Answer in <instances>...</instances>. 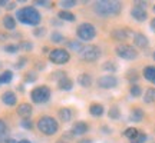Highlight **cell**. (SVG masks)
<instances>
[{
  "label": "cell",
  "mask_w": 155,
  "mask_h": 143,
  "mask_svg": "<svg viewBox=\"0 0 155 143\" xmlns=\"http://www.w3.org/2000/svg\"><path fill=\"white\" fill-rule=\"evenodd\" d=\"M94 10L98 16L102 17L118 16L122 10V3L116 0H99L94 5Z\"/></svg>",
  "instance_id": "1"
},
{
  "label": "cell",
  "mask_w": 155,
  "mask_h": 143,
  "mask_svg": "<svg viewBox=\"0 0 155 143\" xmlns=\"http://www.w3.org/2000/svg\"><path fill=\"white\" fill-rule=\"evenodd\" d=\"M17 20L23 24H29V26H39V23L42 20V16L35 7L32 6H26V7H22L19 9L16 13Z\"/></svg>",
  "instance_id": "2"
},
{
  "label": "cell",
  "mask_w": 155,
  "mask_h": 143,
  "mask_svg": "<svg viewBox=\"0 0 155 143\" xmlns=\"http://www.w3.org/2000/svg\"><path fill=\"white\" fill-rule=\"evenodd\" d=\"M38 129L43 135L52 136V135H55L59 130V123L56 122V119L50 117V116H43V117H40L38 120Z\"/></svg>",
  "instance_id": "3"
},
{
  "label": "cell",
  "mask_w": 155,
  "mask_h": 143,
  "mask_svg": "<svg viewBox=\"0 0 155 143\" xmlns=\"http://www.w3.org/2000/svg\"><path fill=\"white\" fill-rule=\"evenodd\" d=\"M76 34H78V37H79V40H82V42H91L96 36V29L91 23H82V24H79V27L76 30Z\"/></svg>",
  "instance_id": "4"
},
{
  "label": "cell",
  "mask_w": 155,
  "mask_h": 143,
  "mask_svg": "<svg viewBox=\"0 0 155 143\" xmlns=\"http://www.w3.org/2000/svg\"><path fill=\"white\" fill-rule=\"evenodd\" d=\"M30 97L35 103H45L50 99V89L48 86H38L30 92Z\"/></svg>",
  "instance_id": "5"
},
{
  "label": "cell",
  "mask_w": 155,
  "mask_h": 143,
  "mask_svg": "<svg viewBox=\"0 0 155 143\" xmlns=\"http://www.w3.org/2000/svg\"><path fill=\"white\" fill-rule=\"evenodd\" d=\"M115 52L121 59H125V60H135L138 57L137 49L132 47V46H129V44H119L115 49Z\"/></svg>",
  "instance_id": "6"
},
{
  "label": "cell",
  "mask_w": 155,
  "mask_h": 143,
  "mask_svg": "<svg viewBox=\"0 0 155 143\" xmlns=\"http://www.w3.org/2000/svg\"><path fill=\"white\" fill-rule=\"evenodd\" d=\"M49 59H50V62L55 63V65H65V63L69 62L71 55H69V52L65 49H55L50 52Z\"/></svg>",
  "instance_id": "7"
},
{
  "label": "cell",
  "mask_w": 155,
  "mask_h": 143,
  "mask_svg": "<svg viewBox=\"0 0 155 143\" xmlns=\"http://www.w3.org/2000/svg\"><path fill=\"white\" fill-rule=\"evenodd\" d=\"M101 56V50L98 46H94V44H91V46H85L83 50L81 52V57H82L85 62H95L98 60Z\"/></svg>",
  "instance_id": "8"
},
{
  "label": "cell",
  "mask_w": 155,
  "mask_h": 143,
  "mask_svg": "<svg viewBox=\"0 0 155 143\" xmlns=\"http://www.w3.org/2000/svg\"><path fill=\"white\" fill-rule=\"evenodd\" d=\"M118 84V79L112 75H106V76H101L98 79V86L102 89H114Z\"/></svg>",
  "instance_id": "9"
},
{
  "label": "cell",
  "mask_w": 155,
  "mask_h": 143,
  "mask_svg": "<svg viewBox=\"0 0 155 143\" xmlns=\"http://www.w3.org/2000/svg\"><path fill=\"white\" fill-rule=\"evenodd\" d=\"M134 44L139 47V49H145V47H148V44H150V40L148 37L142 33H135L134 34Z\"/></svg>",
  "instance_id": "10"
},
{
  "label": "cell",
  "mask_w": 155,
  "mask_h": 143,
  "mask_svg": "<svg viewBox=\"0 0 155 143\" xmlns=\"http://www.w3.org/2000/svg\"><path fill=\"white\" fill-rule=\"evenodd\" d=\"M131 16H132L135 20H138V22H144V20H147L148 14H147V10H145V9L138 7V6H134L132 10H131Z\"/></svg>",
  "instance_id": "11"
},
{
  "label": "cell",
  "mask_w": 155,
  "mask_h": 143,
  "mask_svg": "<svg viewBox=\"0 0 155 143\" xmlns=\"http://www.w3.org/2000/svg\"><path fill=\"white\" fill-rule=\"evenodd\" d=\"M88 130H89L88 123H85V122H76V123L73 125L71 132L73 133V136H82V135H85Z\"/></svg>",
  "instance_id": "12"
},
{
  "label": "cell",
  "mask_w": 155,
  "mask_h": 143,
  "mask_svg": "<svg viewBox=\"0 0 155 143\" xmlns=\"http://www.w3.org/2000/svg\"><path fill=\"white\" fill-rule=\"evenodd\" d=\"M32 112H33L32 105H29V103H22L17 107V115L20 116L22 119H29L30 115H32Z\"/></svg>",
  "instance_id": "13"
},
{
  "label": "cell",
  "mask_w": 155,
  "mask_h": 143,
  "mask_svg": "<svg viewBox=\"0 0 155 143\" xmlns=\"http://www.w3.org/2000/svg\"><path fill=\"white\" fill-rule=\"evenodd\" d=\"M2 100H3V103L7 106H15L17 102V97L16 94H15V92H5L3 93V96H2Z\"/></svg>",
  "instance_id": "14"
},
{
  "label": "cell",
  "mask_w": 155,
  "mask_h": 143,
  "mask_svg": "<svg viewBox=\"0 0 155 143\" xmlns=\"http://www.w3.org/2000/svg\"><path fill=\"white\" fill-rule=\"evenodd\" d=\"M58 116H59V119H61L62 122H65V123H68V122L72 120V110L69 109V107H62V109H59V112H58Z\"/></svg>",
  "instance_id": "15"
},
{
  "label": "cell",
  "mask_w": 155,
  "mask_h": 143,
  "mask_svg": "<svg viewBox=\"0 0 155 143\" xmlns=\"http://www.w3.org/2000/svg\"><path fill=\"white\" fill-rule=\"evenodd\" d=\"M104 112H105V109L99 103H92L91 107H89V113L92 116H95V117H101V116L104 115Z\"/></svg>",
  "instance_id": "16"
},
{
  "label": "cell",
  "mask_w": 155,
  "mask_h": 143,
  "mask_svg": "<svg viewBox=\"0 0 155 143\" xmlns=\"http://www.w3.org/2000/svg\"><path fill=\"white\" fill-rule=\"evenodd\" d=\"M78 83H79L82 87H89V86L92 84V77H91V75H88V73H82V75L78 76Z\"/></svg>",
  "instance_id": "17"
},
{
  "label": "cell",
  "mask_w": 155,
  "mask_h": 143,
  "mask_svg": "<svg viewBox=\"0 0 155 143\" xmlns=\"http://www.w3.org/2000/svg\"><path fill=\"white\" fill-rule=\"evenodd\" d=\"M58 86H59V89H62V90H71V89L73 87V82L69 79V77H62L61 80H58Z\"/></svg>",
  "instance_id": "18"
},
{
  "label": "cell",
  "mask_w": 155,
  "mask_h": 143,
  "mask_svg": "<svg viewBox=\"0 0 155 143\" xmlns=\"http://www.w3.org/2000/svg\"><path fill=\"white\" fill-rule=\"evenodd\" d=\"M3 26H5V29H7V30H13V29L16 27L15 17L10 16V14H6V16L3 17Z\"/></svg>",
  "instance_id": "19"
},
{
  "label": "cell",
  "mask_w": 155,
  "mask_h": 143,
  "mask_svg": "<svg viewBox=\"0 0 155 143\" xmlns=\"http://www.w3.org/2000/svg\"><path fill=\"white\" fill-rule=\"evenodd\" d=\"M111 34L114 36V39H116V40H125V39H128L129 32L125 30V29H115V30H112Z\"/></svg>",
  "instance_id": "20"
},
{
  "label": "cell",
  "mask_w": 155,
  "mask_h": 143,
  "mask_svg": "<svg viewBox=\"0 0 155 143\" xmlns=\"http://www.w3.org/2000/svg\"><path fill=\"white\" fill-rule=\"evenodd\" d=\"M144 77L147 80H150V82L154 83L155 80V66H147L144 69Z\"/></svg>",
  "instance_id": "21"
},
{
  "label": "cell",
  "mask_w": 155,
  "mask_h": 143,
  "mask_svg": "<svg viewBox=\"0 0 155 143\" xmlns=\"http://www.w3.org/2000/svg\"><path fill=\"white\" fill-rule=\"evenodd\" d=\"M144 102L145 103H154L155 102V87H150L145 90Z\"/></svg>",
  "instance_id": "22"
},
{
  "label": "cell",
  "mask_w": 155,
  "mask_h": 143,
  "mask_svg": "<svg viewBox=\"0 0 155 143\" xmlns=\"http://www.w3.org/2000/svg\"><path fill=\"white\" fill-rule=\"evenodd\" d=\"M58 16H59L61 20H65V22H73V20H75V14L68 10H61L58 13Z\"/></svg>",
  "instance_id": "23"
},
{
  "label": "cell",
  "mask_w": 155,
  "mask_h": 143,
  "mask_svg": "<svg viewBox=\"0 0 155 143\" xmlns=\"http://www.w3.org/2000/svg\"><path fill=\"white\" fill-rule=\"evenodd\" d=\"M68 47H69L71 50H73V52H78V53H81L85 46H83L81 42H76V40H69V42H68Z\"/></svg>",
  "instance_id": "24"
},
{
  "label": "cell",
  "mask_w": 155,
  "mask_h": 143,
  "mask_svg": "<svg viewBox=\"0 0 155 143\" xmlns=\"http://www.w3.org/2000/svg\"><path fill=\"white\" fill-rule=\"evenodd\" d=\"M132 122H141L142 119H144V112H142V109H134L132 112H131V117H129Z\"/></svg>",
  "instance_id": "25"
},
{
  "label": "cell",
  "mask_w": 155,
  "mask_h": 143,
  "mask_svg": "<svg viewBox=\"0 0 155 143\" xmlns=\"http://www.w3.org/2000/svg\"><path fill=\"white\" fill-rule=\"evenodd\" d=\"M12 79H13V73H12L10 70L3 72V73L0 75V84H5V83L12 82Z\"/></svg>",
  "instance_id": "26"
},
{
  "label": "cell",
  "mask_w": 155,
  "mask_h": 143,
  "mask_svg": "<svg viewBox=\"0 0 155 143\" xmlns=\"http://www.w3.org/2000/svg\"><path fill=\"white\" fill-rule=\"evenodd\" d=\"M7 140V125L0 119V142Z\"/></svg>",
  "instance_id": "27"
},
{
  "label": "cell",
  "mask_w": 155,
  "mask_h": 143,
  "mask_svg": "<svg viewBox=\"0 0 155 143\" xmlns=\"http://www.w3.org/2000/svg\"><path fill=\"white\" fill-rule=\"evenodd\" d=\"M102 69L105 72H111V73H115L118 70V65H116L115 62H105L104 65H102Z\"/></svg>",
  "instance_id": "28"
},
{
  "label": "cell",
  "mask_w": 155,
  "mask_h": 143,
  "mask_svg": "<svg viewBox=\"0 0 155 143\" xmlns=\"http://www.w3.org/2000/svg\"><path fill=\"white\" fill-rule=\"evenodd\" d=\"M108 115H109V117L111 119H119V116H121V110H119V107L118 106H112L111 109H109V112H108Z\"/></svg>",
  "instance_id": "29"
},
{
  "label": "cell",
  "mask_w": 155,
  "mask_h": 143,
  "mask_svg": "<svg viewBox=\"0 0 155 143\" xmlns=\"http://www.w3.org/2000/svg\"><path fill=\"white\" fill-rule=\"evenodd\" d=\"M138 133H139V132L137 130V129H135V127H128L127 130L124 132V135H125L128 139H131V140H132V139L137 138V135H138Z\"/></svg>",
  "instance_id": "30"
},
{
  "label": "cell",
  "mask_w": 155,
  "mask_h": 143,
  "mask_svg": "<svg viewBox=\"0 0 155 143\" xmlns=\"http://www.w3.org/2000/svg\"><path fill=\"white\" fill-rule=\"evenodd\" d=\"M17 46H19V49L26 50V52H30V50L33 49V43H32V42H28V40H23V42H20Z\"/></svg>",
  "instance_id": "31"
},
{
  "label": "cell",
  "mask_w": 155,
  "mask_h": 143,
  "mask_svg": "<svg viewBox=\"0 0 155 143\" xmlns=\"http://www.w3.org/2000/svg\"><path fill=\"white\" fill-rule=\"evenodd\" d=\"M50 40L53 43H61V42H63V36L59 32H53V33L50 34Z\"/></svg>",
  "instance_id": "32"
},
{
  "label": "cell",
  "mask_w": 155,
  "mask_h": 143,
  "mask_svg": "<svg viewBox=\"0 0 155 143\" xmlns=\"http://www.w3.org/2000/svg\"><path fill=\"white\" fill-rule=\"evenodd\" d=\"M141 93H142V89H141V86H138V84H132V86H131V94H132L134 97H138V96H141Z\"/></svg>",
  "instance_id": "33"
},
{
  "label": "cell",
  "mask_w": 155,
  "mask_h": 143,
  "mask_svg": "<svg viewBox=\"0 0 155 143\" xmlns=\"http://www.w3.org/2000/svg\"><path fill=\"white\" fill-rule=\"evenodd\" d=\"M147 139L148 138H147V135H145V133H138V135H137V138L131 140V143H145Z\"/></svg>",
  "instance_id": "34"
},
{
  "label": "cell",
  "mask_w": 155,
  "mask_h": 143,
  "mask_svg": "<svg viewBox=\"0 0 155 143\" xmlns=\"http://www.w3.org/2000/svg\"><path fill=\"white\" fill-rule=\"evenodd\" d=\"M61 6L63 9H69V7L76 6V2L75 0H63V2H61Z\"/></svg>",
  "instance_id": "35"
},
{
  "label": "cell",
  "mask_w": 155,
  "mask_h": 143,
  "mask_svg": "<svg viewBox=\"0 0 155 143\" xmlns=\"http://www.w3.org/2000/svg\"><path fill=\"white\" fill-rule=\"evenodd\" d=\"M17 50H19L17 44H6L5 46V52H7V53H16Z\"/></svg>",
  "instance_id": "36"
},
{
  "label": "cell",
  "mask_w": 155,
  "mask_h": 143,
  "mask_svg": "<svg viewBox=\"0 0 155 143\" xmlns=\"http://www.w3.org/2000/svg\"><path fill=\"white\" fill-rule=\"evenodd\" d=\"M36 73H35V72H30V73H28V75H26V76H25V80H26V82L28 83H33L35 80H36Z\"/></svg>",
  "instance_id": "37"
},
{
  "label": "cell",
  "mask_w": 155,
  "mask_h": 143,
  "mask_svg": "<svg viewBox=\"0 0 155 143\" xmlns=\"http://www.w3.org/2000/svg\"><path fill=\"white\" fill-rule=\"evenodd\" d=\"M45 33H46V30H45L43 27H36L35 29V32H33V34L36 36V37H42Z\"/></svg>",
  "instance_id": "38"
},
{
  "label": "cell",
  "mask_w": 155,
  "mask_h": 143,
  "mask_svg": "<svg viewBox=\"0 0 155 143\" xmlns=\"http://www.w3.org/2000/svg\"><path fill=\"white\" fill-rule=\"evenodd\" d=\"M128 79L131 80V82H137L138 80V75H137V72H134V70H131L129 73H128Z\"/></svg>",
  "instance_id": "39"
},
{
  "label": "cell",
  "mask_w": 155,
  "mask_h": 143,
  "mask_svg": "<svg viewBox=\"0 0 155 143\" xmlns=\"http://www.w3.org/2000/svg\"><path fill=\"white\" fill-rule=\"evenodd\" d=\"M22 126L25 127V129H32V122H30V119H23L22 120Z\"/></svg>",
  "instance_id": "40"
},
{
  "label": "cell",
  "mask_w": 155,
  "mask_h": 143,
  "mask_svg": "<svg viewBox=\"0 0 155 143\" xmlns=\"http://www.w3.org/2000/svg\"><path fill=\"white\" fill-rule=\"evenodd\" d=\"M7 143H30L28 140V139H22V140H13V139H9V140H7Z\"/></svg>",
  "instance_id": "41"
},
{
  "label": "cell",
  "mask_w": 155,
  "mask_h": 143,
  "mask_svg": "<svg viewBox=\"0 0 155 143\" xmlns=\"http://www.w3.org/2000/svg\"><path fill=\"white\" fill-rule=\"evenodd\" d=\"M25 63H26V59H25V57H20V62L16 65V67H22Z\"/></svg>",
  "instance_id": "42"
},
{
  "label": "cell",
  "mask_w": 155,
  "mask_h": 143,
  "mask_svg": "<svg viewBox=\"0 0 155 143\" xmlns=\"http://www.w3.org/2000/svg\"><path fill=\"white\" fill-rule=\"evenodd\" d=\"M35 3L38 6H46V0H36Z\"/></svg>",
  "instance_id": "43"
},
{
  "label": "cell",
  "mask_w": 155,
  "mask_h": 143,
  "mask_svg": "<svg viewBox=\"0 0 155 143\" xmlns=\"http://www.w3.org/2000/svg\"><path fill=\"white\" fill-rule=\"evenodd\" d=\"M7 10H12V9H15V3H7Z\"/></svg>",
  "instance_id": "44"
},
{
  "label": "cell",
  "mask_w": 155,
  "mask_h": 143,
  "mask_svg": "<svg viewBox=\"0 0 155 143\" xmlns=\"http://www.w3.org/2000/svg\"><path fill=\"white\" fill-rule=\"evenodd\" d=\"M79 143H92V140H91V139H82Z\"/></svg>",
  "instance_id": "45"
},
{
  "label": "cell",
  "mask_w": 155,
  "mask_h": 143,
  "mask_svg": "<svg viewBox=\"0 0 155 143\" xmlns=\"http://www.w3.org/2000/svg\"><path fill=\"white\" fill-rule=\"evenodd\" d=\"M151 29L155 32V19H152V20H151Z\"/></svg>",
  "instance_id": "46"
},
{
  "label": "cell",
  "mask_w": 155,
  "mask_h": 143,
  "mask_svg": "<svg viewBox=\"0 0 155 143\" xmlns=\"http://www.w3.org/2000/svg\"><path fill=\"white\" fill-rule=\"evenodd\" d=\"M0 6H7V2H6V0H0Z\"/></svg>",
  "instance_id": "47"
},
{
  "label": "cell",
  "mask_w": 155,
  "mask_h": 143,
  "mask_svg": "<svg viewBox=\"0 0 155 143\" xmlns=\"http://www.w3.org/2000/svg\"><path fill=\"white\" fill-rule=\"evenodd\" d=\"M58 143H66V142H65V140H61V142H58Z\"/></svg>",
  "instance_id": "48"
},
{
  "label": "cell",
  "mask_w": 155,
  "mask_h": 143,
  "mask_svg": "<svg viewBox=\"0 0 155 143\" xmlns=\"http://www.w3.org/2000/svg\"><path fill=\"white\" fill-rule=\"evenodd\" d=\"M154 60H155V52H154Z\"/></svg>",
  "instance_id": "49"
},
{
  "label": "cell",
  "mask_w": 155,
  "mask_h": 143,
  "mask_svg": "<svg viewBox=\"0 0 155 143\" xmlns=\"http://www.w3.org/2000/svg\"><path fill=\"white\" fill-rule=\"evenodd\" d=\"M152 9H154V11H155V6H154V7H152Z\"/></svg>",
  "instance_id": "50"
},
{
  "label": "cell",
  "mask_w": 155,
  "mask_h": 143,
  "mask_svg": "<svg viewBox=\"0 0 155 143\" xmlns=\"http://www.w3.org/2000/svg\"><path fill=\"white\" fill-rule=\"evenodd\" d=\"M0 69H2V63H0Z\"/></svg>",
  "instance_id": "51"
},
{
  "label": "cell",
  "mask_w": 155,
  "mask_h": 143,
  "mask_svg": "<svg viewBox=\"0 0 155 143\" xmlns=\"http://www.w3.org/2000/svg\"><path fill=\"white\" fill-rule=\"evenodd\" d=\"M154 84H155V80H154Z\"/></svg>",
  "instance_id": "52"
}]
</instances>
